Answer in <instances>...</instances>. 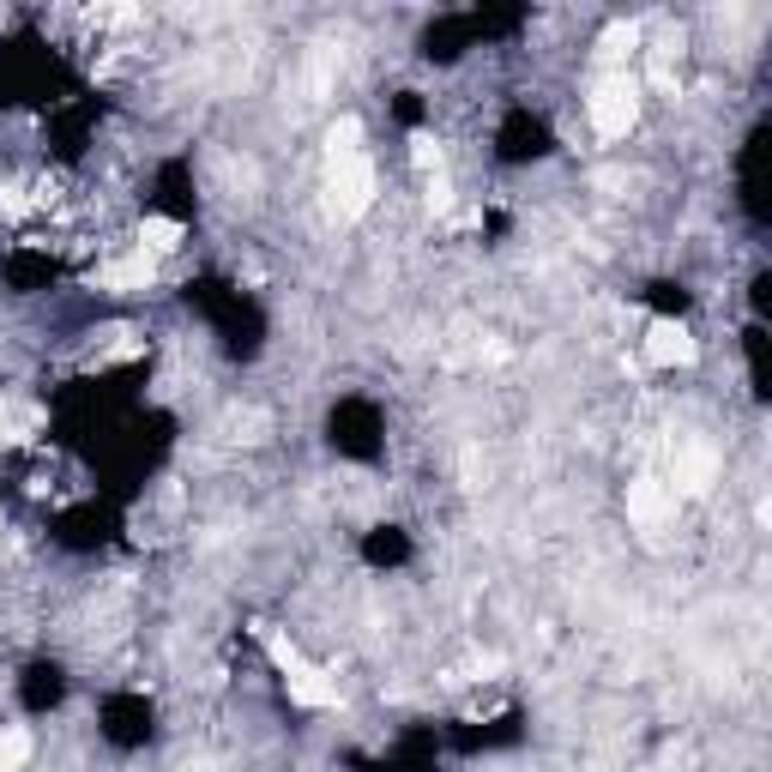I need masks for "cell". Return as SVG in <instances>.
I'll return each instance as SVG.
<instances>
[{
  "mask_svg": "<svg viewBox=\"0 0 772 772\" xmlns=\"http://www.w3.org/2000/svg\"><path fill=\"white\" fill-rule=\"evenodd\" d=\"M351 158H363V121H356V115H339L332 133H326V163H351Z\"/></svg>",
  "mask_w": 772,
  "mask_h": 772,
  "instance_id": "ba28073f",
  "label": "cell"
},
{
  "mask_svg": "<svg viewBox=\"0 0 772 772\" xmlns=\"http://www.w3.org/2000/svg\"><path fill=\"white\" fill-rule=\"evenodd\" d=\"M266 646H272V658H278V671H285V682H290V694H296V700H302V706H332V700H339V688H332V682H326V671H314V664H302V658H296V646H290V640H266Z\"/></svg>",
  "mask_w": 772,
  "mask_h": 772,
  "instance_id": "3957f363",
  "label": "cell"
},
{
  "mask_svg": "<svg viewBox=\"0 0 772 772\" xmlns=\"http://www.w3.org/2000/svg\"><path fill=\"white\" fill-rule=\"evenodd\" d=\"M139 248H146V254L182 248V224H175V217H146V224H139Z\"/></svg>",
  "mask_w": 772,
  "mask_h": 772,
  "instance_id": "9c48e42d",
  "label": "cell"
},
{
  "mask_svg": "<svg viewBox=\"0 0 772 772\" xmlns=\"http://www.w3.org/2000/svg\"><path fill=\"white\" fill-rule=\"evenodd\" d=\"M429 205H435V212H453V187H447V175H435V182H429Z\"/></svg>",
  "mask_w": 772,
  "mask_h": 772,
  "instance_id": "5bb4252c",
  "label": "cell"
},
{
  "mask_svg": "<svg viewBox=\"0 0 772 772\" xmlns=\"http://www.w3.org/2000/svg\"><path fill=\"white\" fill-rule=\"evenodd\" d=\"M24 205H31V200H24V187H19V182L0 187V212H7V217H24Z\"/></svg>",
  "mask_w": 772,
  "mask_h": 772,
  "instance_id": "4fadbf2b",
  "label": "cell"
},
{
  "mask_svg": "<svg viewBox=\"0 0 772 772\" xmlns=\"http://www.w3.org/2000/svg\"><path fill=\"white\" fill-rule=\"evenodd\" d=\"M640 49V24H610V31H603V55H634Z\"/></svg>",
  "mask_w": 772,
  "mask_h": 772,
  "instance_id": "8fae6325",
  "label": "cell"
},
{
  "mask_svg": "<svg viewBox=\"0 0 772 772\" xmlns=\"http://www.w3.org/2000/svg\"><path fill=\"white\" fill-rule=\"evenodd\" d=\"M646 356H652V363H664V368H682V363H694V356H700V344H694V332L682 326V320H652Z\"/></svg>",
  "mask_w": 772,
  "mask_h": 772,
  "instance_id": "277c9868",
  "label": "cell"
},
{
  "mask_svg": "<svg viewBox=\"0 0 772 772\" xmlns=\"http://www.w3.org/2000/svg\"><path fill=\"white\" fill-rule=\"evenodd\" d=\"M0 435H7V398H0Z\"/></svg>",
  "mask_w": 772,
  "mask_h": 772,
  "instance_id": "9a60e30c",
  "label": "cell"
},
{
  "mask_svg": "<svg viewBox=\"0 0 772 772\" xmlns=\"http://www.w3.org/2000/svg\"><path fill=\"white\" fill-rule=\"evenodd\" d=\"M671 507H676V495L658 478H634V483H628V513H634L640 525H658Z\"/></svg>",
  "mask_w": 772,
  "mask_h": 772,
  "instance_id": "8992f818",
  "label": "cell"
},
{
  "mask_svg": "<svg viewBox=\"0 0 772 772\" xmlns=\"http://www.w3.org/2000/svg\"><path fill=\"white\" fill-rule=\"evenodd\" d=\"M24 761H31V737L24 730H0V772H12Z\"/></svg>",
  "mask_w": 772,
  "mask_h": 772,
  "instance_id": "30bf717a",
  "label": "cell"
},
{
  "mask_svg": "<svg viewBox=\"0 0 772 772\" xmlns=\"http://www.w3.org/2000/svg\"><path fill=\"white\" fill-rule=\"evenodd\" d=\"M151 278H158V254L139 248V254H127V260H115L109 272H103V285L109 290H146Z\"/></svg>",
  "mask_w": 772,
  "mask_h": 772,
  "instance_id": "52a82bcc",
  "label": "cell"
},
{
  "mask_svg": "<svg viewBox=\"0 0 772 772\" xmlns=\"http://www.w3.org/2000/svg\"><path fill=\"white\" fill-rule=\"evenodd\" d=\"M634 121H640V85L628 73H610L591 92V127H598V139H628Z\"/></svg>",
  "mask_w": 772,
  "mask_h": 772,
  "instance_id": "6da1fadb",
  "label": "cell"
},
{
  "mask_svg": "<svg viewBox=\"0 0 772 772\" xmlns=\"http://www.w3.org/2000/svg\"><path fill=\"white\" fill-rule=\"evenodd\" d=\"M410 158H417V170L441 175V146H435V139H417V151H410Z\"/></svg>",
  "mask_w": 772,
  "mask_h": 772,
  "instance_id": "7c38bea8",
  "label": "cell"
},
{
  "mask_svg": "<svg viewBox=\"0 0 772 772\" xmlns=\"http://www.w3.org/2000/svg\"><path fill=\"white\" fill-rule=\"evenodd\" d=\"M368 200H375V170H368V158L332 163L326 170V212L332 217H363Z\"/></svg>",
  "mask_w": 772,
  "mask_h": 772,
  "instance_id": "7a4b0ae2",
  "label": "cell"
},
{
  "mask_svg": "<svg viewBox=\"0 0 772 772\" xmlns=\"http://www.w3.org/2000/svg\"><path fill=\"white\" fill-rule=\"evenodd\" d=\"M718 483V453L706 441H682L676 447V489L682 495H706Z\"/></svg>",
  "mask_w": 772,
  "mask_h": 772,
  "instance_id": "5b68a950",
  "label": "cell"
}]
</instances>
